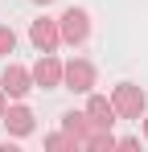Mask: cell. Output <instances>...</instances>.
Returning <instances> with one entry per match:
<instances>
[{
    "label": "cell",
    "mask_w": 148,
    "mask_h": 152,
    "mask_svg": "<svg viewBox=\"0 0 148 152\" xmlns=\"http://www.w3.org/2000/svg\"><path fill=\"white\" fill-rule=\"evenodd\" d=\"M58 29H62V41H66V45H82V41L91 37V17H86V8H66V12L58 17Z\"/></svg>",
    "instance_id": "6da1fadb"
},
{
    "label": "cell",
    "mask_w": 148,
    "mask_h": 152,
    "mask_svg": "<svg viewBox=\"0 0 148 152\" xmlns=\"http://www.w3.org/2000/svg\"><path fill=\"white\" fill-rule=\"evenodd\" d=\"M111 103H115V115H123V119H140V111H144V91L140 86H132V82H119L115 86V95H111Z\"/></svg>",
    "instance_id": "7a4b0ae2"
},
{
    "label": "cell",
    "mask_w": 148,
    "mask_h": 152,
    "mask_svg": "<svg viewBox=\"0 0 148 152\" xmlns=\"http://www.w3.org/2000/svg\"><path fill=\"white\" fill-rule=\"evenodd\" d=\"M0 91H4L8 99H25V95L33 91V70H25V66H17V62H8L4 74H0Z\"/></svg>",
    "instance_id": "3957f363"
},
{
    "label": "cell",
    "mask_w": 148,
    "mask_h": 152,
    "mask_svg": "<svg viewBox=\"0 0 148 152\" xmlns=\"http://www.w3.org/2000/svg\"><path fill=\"white\" fill-rule=\"evenodd\" d=\"M62 82H66L70 91H78V95H86V91L95 86V66L82 62V58H74V62H66V70H62Z\"/></svg>",
    "instance_id": "277c9868"
},
{
    "label": "cell",
    "mask_w": 148,
    "mask_h": 152,
    "mask_svg": "<svg viewBox=\"0 0 148 152\" xmlns=\"http://www.w3.org/2000/svg\"><path fill=\"white\" fill-rule=\"evenodd\" d=\"M29 37H33V45H37L41 53H53L58 45H62V29H58V21H49V17L33 21V25H29Z\"/></svg>",
    "instance_id": "5b68a950"
},
{
    "label": "cell",
    "mask_w": 148,
    "mask_h": 152,
    "mask_svg": "<svg viewBox=\"0 0 148 152\" xmlns=\"http://www.w3.org/2000/svg\"><path fill=\"white\" fill-rule=\"evenodd\" d=\"M62 70H66V66H62L53 53H41L37 66H33V82L45 86V91H53V86H62Z\"/></svg>",
    "instance_id": "8992f818"
},
{
    "label": "cell",
    "mask_w": 148,
    "mask_h": 152,
    "mask_svg": "<svg viewBox=\"0 0 148 152\" xmlns=\"http://www.w3.org/2000/svg\"><path fill=\"white\" fill-rule=\"evenodd\" d=\"M86 119L95 127H111L115 124V103L103 99V95H91V99H86Z\"/></svg>",
    "instance_id": "52a82bcc"
},
{
    "label": "cell",
    "mask_w": 148,
    "mask_h": 152,
    "mask_svg": "<svg viewBox=\"0 0 148 152\" xmlns=\"http://www.w3.org/2000/svg\"><path fill=\"white\" fill-rule=\"evenodd\" d=\"M4 124H8V132H12V136H29V132H33V111H29L25 103L4 107Z\"/></svg>",
    "instance_id": "ba28073f"
},
{
    "label": "cell",
    "mask_w": 148,
    "mask_h": 152,
    "mask_svg": "<svg viewBox=\"0 0 148 152\" xmlns=\"http://www.w3.org/2000/svg\"><path fill=\"white\" fill-rule=\"evenodd\" d=\"M12 50H17V33L8 25H0V53H12Z\"/></svg>",
    "instance_id": "9c48e42d"
},
{
    "label": "cell",
    "mask_w": 148,
    "mask_h": 152,
    "mask_svg": "<svg viewBox=\"0 0 148 152\" xmlns=\"http://www.w3.org/2000/svg\"><path fill=\"white\" fill-rule=\"evenodd\" d=\"M4 107H8V95L0 91V119H4Z\"/></svg>",
    "instance_id": "30bf717a"
},
{
    "label": "cell",
    "mask_w": 148,
    "mask_h": 152,
    "mask_svg": "<svg viewBox=\"0 0 148 152\" xmlns=\"http://www.w3.org/2000/svg\"><path fill=\"white\" fill-rule=\"evenodd\" d=\"M37 4H53V0H37Z\"/></svg>",
    "instance_id": "8fae6325"
},
{
    "label": "cell",
    "mask_w": 148,
    "mask_h": 152,
    "mask_svg": "<svg viewBox=\"0 0 148 152\" xmlns=\"http://www.w3.org/2000/svg\"><path fill=\"white\" fill-rule=\"evenodd\" d=\"M144 136H148V119H144Z\"/></svg>",
    "instance_id": "7c38bea8"
}]
</instances>
